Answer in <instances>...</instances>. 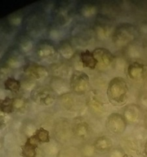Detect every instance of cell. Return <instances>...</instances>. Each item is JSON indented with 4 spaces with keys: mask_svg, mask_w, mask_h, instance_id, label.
Wrapping results in <instances>:
<instances>
[{
    "mask_svg": "<svg viewBox=\"0 0 147 157\" xmlns=\"http://www.w3.org/2000/svg\"><path fill=\"white\" fill-rule=\"evenodd\" d=\"M128 94V87L123 78H114L110 81L107 88V97L114 105H122L126 102Z\"/></svg>",
    "mask_w": 147,
    "mask_h": 157,
    "instance_id": "6da1fadb",
    "label": "cell"
},
{
    "mask_svg": "<svg viewBox=\"0 0 147 157\" xmlns=\"http://www.w3.org/2000/svg\"><path fill=\"white\" fill-rule=\"evenodd\" d=\"M36 56L44 61H54L57 58L58 50L54 43L49 40H41L35 45Z\"/></svg>",
    "mask_w": 147,
    "mask_h": 157,
    "instance_id": "7a4b0ae2",
    "label": "cell"
},
{
    "mask_svg": "<svg viewBox=\"0 0 147 157\" xmlns=\"http://www.w3.org/2000/svg\"><path fill=\"white\" fill-rule=\"evenodd\" d=\"M32 101L39 105L48 106L55 101V94L51 87H37L31 93Z\"/></svg>",
    "mask_w": 147,
    "mask_h": 157,
    "instance_id": "3957f363",
    "label": "cell"
},
{
    "mask_svg": "<svg viewBox=\"0 0 147 157\" xmlns=\"http://www.w3.org/2000/svg\"><path fill=\"white\" fill-rule=\"evenodd\" d=\"M89 86V77L84 72L74 71L70 79V87L72 92L77 94H84Z\"/></svg>",
    "mask_w": 147,
    "mask_h": 157,
    "instance_id": "277c9868",
    "label": "cell"
},
{
    "mask_svg": "<svg viewBox=\"0 0 147 157\" xmlns=\"http://www.w3.org/2000/svg\"><path fill=\"white\" fill-rule=\"evenodd\" d=\"M23 72L31 80L43 79L48 75V71L45 67L32 61L24 64L23 66Z\"/></svg>",
    "mask_w": 147,
    "mask_h": 157,
    "instance_id": "5b68a950",
    "label": "cell"
},
{
    "mask_svg": "<svg viewBox=\"0 0 147 157\" xmlns=\"http://www.w3.org/2000/svg\"><path fill=\"white\" fill-rule=\"evenodd\" d=\"M91 29L84 24H78L71 31L72 37L79 44L84 43L87 44L93 37V32Z\"/></svg>",
    "mask_w": 147,
    "mask_h": 157,
    "instance_id": "8992f818",
    "label": "cell"
},
{
    "mask_svg": "<svg viewBox=\"0 0 147 157\" xmlns=\"http://www.w3.org/2000/svg\"><path fill=\"white\" fill-rule=\"evenodd\" d=\"M64 2L61 3V6H57L55 8L54 11V18L58 25H64L67 24L70 18V12L69 10V7L67 6H64Z\"/></svg>",
    "mask_w": 147,
    "mask_h": 157,
    "instance_id": "52a82bcc",
    "label": "cell"
},
{
    "mask_svg": "<svg viewBox=\"0 0 147 157\" xmlns=\"http://www.w3.org/2000/svg\"><path fill=\"white\" fill-rule=\"evenodd\" d=\"M39 143L34 137L33 135L28 137L24 145L21 146V155L22 157H36L37 149Z\"/></svg>",
    "mask_w": 147,
    "mask_h": 157,
    "instance_id": "ba28073f",
    "label": "cell"
},
{
    "mask_svg": "<svg viewBox=\"0 0 147 157\" xmlns=\"http://www.w3.org/2000/svg\"><path fill=\"white\" fill-rule=\"evenodd\" d=\"M93 53L98 61V64H101L103 67H108L113 61L114 57L113 54L107 49L99 48L95 49Z\"/></svg>",
    "mask_w": 147,
    "mask_h": 157,
    "instance_id": "9c48e42d",
    "label": "cell"
},
{
    "mask_svg": "<svg viewBox=\"0 0 147 157\" xmlns=\"http://www.w3.org/2000/svg\"><path fill=\"white\" fill-rule=\"evenodd\" d=\"M6 58L7 59L5 62V66L7 67V68L20 67L24 61L22 55L21 54V51L18 48L12 49V51L8 53Z\"/></svg>",
    "mask_w": 147,
    "mask_h": 157,
    "instance_id": "30bf717a",
    "label": "cell"
},
{
    "mask_svg": "<svg viewBox=\"0 0 147 157\" xmlns=\"http://www.w3.org/2000/svg\"><path fill=\"white\" fill-rule=\"evenodd\" d=\"M107 124L109 125V130L114 133H121L125 128V121L123 117L118 113H113L110 115Z\"/></svg>",
    "mask_w": 147,
    "mask_h": 157,
    "instance_id": "8fae6325",
    "label": "cell"
},
{
    "mask_svg": "<svg viewBox=\"0 0 147 157\" xmlns=\"http://www.w3.org/2000/svg\"><path fill=\"white\" fill-rule=\"evenodd\" d=\"M80 61L84 67H87L90 70H93L98 65V61L93 55V52L89 50L84 51L80 54Z\"/></svg>",
    "mask_w": 147,
    "mask_h": 157,
    "instance_id": "7c38bea8",
    "label": "cell"
},
{
    "mask_svg": "<svg viewBox=\"0 0 147 157\" xmlns=\"http://www.w3.org/2000/svg\"><path fill=\"white\" fill-rule=\"evenodd\" d=\"M58 50L59 53L66 59H70L74 55V48L71 42L67 40H64L60 42Z\"/></svg>",
    "mask_w": 147,
    "mask_h": 157,
    "instance_id": "4fadbf2b",
    "label": "cell"
},
{
    "mask_svg": "<svg viewBox=\"0 0 147 157\" xmlns=\"http://www.w3.org/2000/svg\"><path fill=\"white\" fill-rule=\"evenodd\" d=\"M4 87L6 90L17 94L20 91L21 87V81L14 78H8L4 81Z\"/></svg>",
    "mask_w": 147,
    "mask_h": 157,
    "instance_id": "5bb4252c",
    "label": "cell"
},
{
    "mask_svg": "<svg viewBox=\"0 0 147 157\" xmlns=\"http://www.w3.org/2000/svg\"><path fill=\"white\" fill-rule=\"evenodd\" d=\"M0 110L2 113L9 114L14 112L15 110V98L6 97L0 101Z\"/></svg>",
    "mask_w": 147,
    "mask_h": 157,
    "instance_id": "9a60e30c",
    "label": "cell"
},
{
    "mask_svg": "<svg viewBox=\"0 0 147 157\" xmlns=\"http://www.w3.org/2000/svg\"><path fill=\"white\" fill-rule=\"evenodd\" d=\"M18 48L24 52H29L32 48V38L28 35H22L18 39Z\"/></svg>",
    "mask_w": 147,
    "mask_h": 157,
    "instance_id": "2e32d148",
    "label": "cell"
},
{
    "mask_svg": "<svg viewBox=\"0 0 147 157\" xmlns=\"http://www.w3.org/2000/svg\"><path fill=\"white\" fill-rule=\"evenodd\" d=\"M32 135L39 144H47L50 141L49 132L44 128L38 129V130H35V133Z\"/></svg>",
    "mask_w": 147,
    "mask_h": 157,
    "instance_id": "e0dca14e",
    "label": "cell"
},
{
    "mask_svg": "<svg viewBox=\"0 0 147 157\" xmlns=\"http://www.w3.org/2000/svg\"><path fill=\"white\" fill-rule=\"evenodd\" d=\"M143 68L142 64H139L137 62H135L133 64H131L128 67V75L131 78H135L138 75V74L140 71H142Z\"/></svg>",
    "mask_w": 147,
    "mask_h": 157,
    "instance_id": "ac0fdd59",
    "label": "cell"
},
{
    "mask_svg": "<svg viewBox=\"0 0 147 157\" xmlns=\"http://www.w3.org/2000/svg\"><path fill=\"white\" fill-rule=\"evenodd\" d=\"M111 140L107 137H101L96 140V147L99 150H107L111 146Z\"/></svg>",
    "mask_w": 147,
    "mask_h": 157,
    "instance_id": "d6986e66",
    "label": "cell"
},
{
    "mask_svg": "<svg viewBox=\"0 0 147 157\" xmlns=\"http://www.w3.org/2000/svg\"><path fill=\"white\" fill-rule=\"evenodd\" d=\"M76 127L74 130H76V133L78 136H84L87 134V124L84 122L80 121L79 122H76Z\"/></svg>",
    "mask_w": 147,
    "mask_h": 157,
    "instance_id": "ffe728a7",
    "label": "cell"
},
{
    "mask_svg": "<svg viewBox=\"0 0 147 157\" xmlns=\"http://www.w3.org/2000/svg\"><path fill=\"white\" fill-rule=\"evenodd\" d=\"M86 8H87V12H92V11H93V9H94L93 7H90L89 8L88 6H86ZM83 12H86V9H84V10H82ZM89 14V12H87V13L85 14L86 15H87Z\"/></svg>",
    "mask_w": 147,
    "mask_h": 157,
    "instance_id": "44dd1931",
    "label": "cell"
},
{
    "mask_svg": "<svg viewBox=\"0 0 147 157\" xmlns=\"http://www.w3.org/2000/svg\"><path fill=\"white\" fill-rule=\"evenodd\" d=\"M123 157H133V156H130V155H127V154H126V155H124Z\"/></svg>",
    "mask_w": 147,
    "mask_h": 157,
    "instance_id": "7402d4cb",
    "label": "cell"
}]
</instances>
